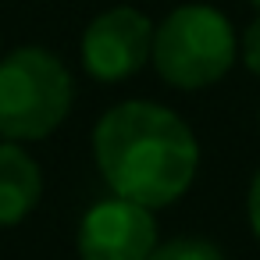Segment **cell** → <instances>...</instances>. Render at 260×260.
Masks as SVG:
<instances>
[{
	"label": "cell",
	"instance_id": "6da1fadb",
	"mask_svg": "<svg viewBox=\"0 0 260 260\" xmlns=\"http://www.w3.org/2000/svg\"><path fill=\"white\" fill-rule=\"evenodd\" d=\"M96 171L111 196L160 210L178 203L200 171L196 132L164 104L121 100L93 128Z\"/></svg>",
	"mask_w": 260,
	"mask_h": 260
},
{
	"label": "cell",
	"instance_id": "3957f363",
	"mask_svg": "<svg viewBox=\"0 0 260 260\" xmlns=\"http://www.w3.org/2000/svg\"><path fill=\"white\" fill-rule=\"evenodd\" d=\"M235 61V29L228 15L210 4H178L153 29V68L168 86L182 93L217 86Z\"/></svg>",
	"mask_w": 260,
	"mask_h": 260
},
{
	"label": "cell",
	"instance_id": "ba28073f",
	"mask_svg": "<svg viewBox=\"0 0 260 260\" xmlns=\"http://www.w3.org/2000/svg\"><path fill=\"white\" fill-rule=\"evenodd\" d=\"M239 54H242V64L260 79V15L246 25L242 32V43H239Z\"/></svg>",
	"mask_w": 260,
	"mask_h": 260
},
{
	"label": "cell",
	"instance_id": "277c9868",
	"mask_svg": "<svg viewBox=\"0 0 260 260\" xmlns=\"http://www.w3.org/2000/svg\"><path fill=\"white\" fill-rule=\"evenodd\" d=\"M153 22L132 4L100 11L79 40L82 68L96 82H125L153 61Z\"/></svg>",
	"mask_w": 260,
	"mask_h": 260
},
{
	"label": "cell",
	"instance_id": "5b68a950",
	"mask_svg": "<svg viewBox=\"0 0 260 260\" xmlns=\"http://www.w3.org/2000/svg\"><path fill=\"white\" fill-rule=\"evenodd\" d=\"M157 242L153 210L121 196L93 203L82 214L75 235L79 260H146Z\"/></svg>",
	"mask_w": 260,
	"mask_h": 260
},
{
	"label": "cell",
	"instance_id": "52a82bcc",
	"mask_svg": "<svg viewBox=\"0 0 260 260\" xmlns=\"http://www.w3.org/2000/svg\"><path fill=\"white\" fill-rule=\"evenodd\" d=\"M146 260H224L221 246L200 235H182L171 242H157V249Z\"/></svg>",
	"mask_w": 260,
	"mask_h": 260
},
{
	"label": "cell",
	"instance_id": "30bf717a",
	"mask_svg": "<svg viewBox=\"0 0 260 260\" xmlns=\"http://www.w3.org/2000/svg\"><path fill=\"white\" fill-rule=\"evenodd\" d=\"M253 4H256V8H260V0H253Z\"/></svg>",
	"mask_w": 260,
	"mask_h": 260
},
{
	"label": "cell",
	"instance_id": "8fae6325",
	"mask_svg": "<svg viewBox=\"0 0 260 260\" xmlns=\"http://www.w3.org/2000/svg\"><path fill=\"white\" fill-rule=\"evenodd\" d=\"M256 125H260V114H256Z\"/></svg>",
	"mask_w": 260,
	"mask_h": 260
},
{
	"label": "cell",
	"instance_id": "9c48e42d",
	"mask_svg": "<svg viewBox=\"0 0 260 260\" xmlns=\"http://www.w3.org/2000/svg\"><path fill=\"white\" fill-rule=\"evenodd\" d=\"M246 217H249L253 239L260 242V168H256V175H253V182H249V192H246Z\"/></svg>",
	"mask_w": 260,
	"mask_h": 260
},
{
	"label": "cell",
	"instance_id": "8992f818",
	"mask_svg": "<svg viewBox=\"0 0 260 260\" xmlns=\"http://www.w3.org/2000/svg\"><path fill=\"white\" fill-rule=\"evenodd\" d=\"M43 196V171L36 157L11 139H0V228L22 224Z\"/></svg>",
	"mask_w": 260,
	"mask_h": 260
},
{
	"label": "cell",
	"instance_id": "7a4b0ae2",
	"mask_svg": "<svg viewBox=\"0 0 260 260\" xmlns=\"http://www.w3.org/2000/svg\"><path fill=\"white\" fill-rule=\"evenodd\" d=\"M75 104L68 64L47 47H15L0 57V139L40 143L54 136Z\"/></svg>",
	"mask_w": 260,
	"mask_h": 260
}]
</instances>
